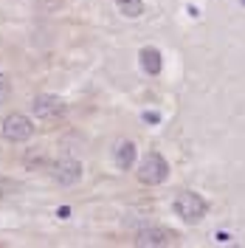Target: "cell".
<instances>
[{
	"mask_svg": "<svg viewBox=\"0 0 245 248\" xmlns=\"http://www.w3.org/2000/svg\"><path fill=\"white\" fill-rule=\"evenodd\" d=\"M175 243V234L169 229H144L138 232L136 237V246H144V248H155V246H172Z\"/></svg>",
	"mask_w": 245,
	"mask_h": 248,
	"instance_id": "6",
	"label": "cell"
},
{
	"mask_svg": "<svg viewBox=\"0 0 245 248\" xmlns=\"http://www.w3.org/2000/svg\"><path fill=\"white\" fill-rule=\"evenodd\" d=\"M206 212H209L206 201L200 195H195V192H181L175 198V215L181 217L184 223H200Z\"/></svg>",
	"mask_w": 245,
	"mask_h": 248,
	"instance_id": "2",
	"label": "cell"
},
{
	"mask_svg": "<svg viewBox=\"0 0 245 248\" xmlns=\"http://www.w3.org/2000/svg\"><path fill=\"white\" fill-rule=\"evenodd\" d=\"M0 130H3V139L15 141V144H23V141L31 139V133H34V124L23 116V113H9L3 124H0Z\"/></svg>",
	"mask_w": 245,
	"mask_h": 248,
	"instance_id": "3",
	"label": "cell"
},
{
	"mask_svg": "<svg viewBox=\"0 0 245 248\" xmlns=\"http://www.w3.org/2000/svg\"><path fill=\"white\" fill-rule=\"evenodd\" d=\"M31 110L40 116V119H46V122H51V119H60V116H65V102H62L60 96H51V93H46V96H37L34 99V105H31Z\"/></svg>",
	"mask_w": 245,
	"mask_h": 248,
	"instance_id": "5",
	"label": "cell"
},
{
	"mask_svg": "<svg viewBox=\"0 0 245 248\" xmlns=\"http://www.w3.org/2000/svg\"><path fill=\"white\" fill-rule=\"evenodd\" d=\"M51 175H54V181H57L60 186H77L79 181H82V164H79L77 158L65 155V158H60V161H54Z\"/></svg>",
	"mask_w": 245,
	"mask_h": 248,
	"instance_id": "4",
	"label": "cell"
},
{
	"mask_svg": "<svg viewBox=\"0 0 245 248\" xmlns=\"http://www.w3.org/2000/svg\"><path fill=\"white\" fill-rule=\"evenodd\" d=\"M113 155H116V167L119 170H133V164H136V144L133 141H122L113 150Z\"/></svg>",
	"mask_w": 245,
	"mask_h": 248,
	"instance_id": "7",
	"label": "cell"
},
{
	"mask_svg": "<svg viewBox=\"0 0 245 248\" xmlns=\"http://www.w3.org/2000/svg\"><path fill=\"white\" fill-rule=\"evenodd\" d=\"M167 178H169V164L161 153H150L141 161V167H138V181L141 184L158 186V184H164Z\"/></svg>",
	"mask_w": 245,
	"mask_h": 248,
	"instance_id": "1",
	"label": "cell"
},
{
	"mask_svg": "<svg viewBox=\"0 0 245 248\" xmlns=\"http://www.w3.org/2000/svg\"><path fill=\"white\" fill-rule=\"evenodd\" d=\"M119 12L124 17H141L144 15V0H116Z\"/></svg>",
	"mask_w": 245,
	"mask_h": 248,
	"instance_id": "9",
	"label": "cell"
},
{
	"mask_svg": "<svg viewBox=\"0 0 245 248\" xmlns=\"http://www.w3.org/2000/svg\"><path fill=\"white\" fill-rule=\"evenodd\" d=\"M9 82H6V79H0V105H3V102H6V99H9Z\"/></svg>",
	"mask_w": 245,
	"mask_h": 248,
	"instance_id": "10",
	"label": "cell"
},
{
	"mask_svg": "<svg viewBox=\"0 0 245 248\" xmlns=\"http://www.w3.org/2000/svg\"><path fill=\"white\" fill-rule=\"evenodd\" d=\"M141 65H144L147 74H158L161 71V54H158V48H144L141 51Z\"/></svg>",
	"mask_w": 245,
	"mask_h": 248,
	"instance_id": "8",
	"label": "cell"
}]
</instances>
